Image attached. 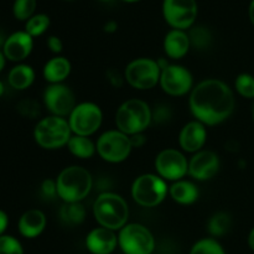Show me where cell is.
<instances>
[{"instance_id":"obj_26","label":"cell","mask_w":254,"mask_h":254,"mask_svg":"<svg viewBox=\"0 0 254 254\" xmlns=\"http://www.w3.org/2000/svg\"><path fill=\"white\" fill-rule=\"evenodd\" d=\"M232 226L231 216L226 212H217L208 220L207 231L212 237H222Z\"/></svg>"},{"instance_id":"obj_39","label":"cell","mask_w":254,"mask_h":254,"mask_svg":"<svg viewBox=\"0 0 254 254\" xmlns=\"http://www.w3.org/2000/svg\"><path fill=\"white\" fill-rule=\"evenodd\" d=\"M7 225H9V217H7V215L4 211L0 210V236L4 235V232L7 228Z\"/></svg>"},{"instance_id":"obj_14","label":"cell","mask_w":254,"mask_h":254,"mask_svg":"<svg viewBox=\"0 0 254 254\" xmlns=\"http://www.w3.org/2000/svg\"><path fill=\"white\" fill-rule=\"evenodd\" d=\"M44 102L52 116L64 117L72 113L76 104V96L69 87L62 83L51 84L44 93Z\"/></svg>"},{"instance_id":"obj_31","label":"cell","mask_w":254,"mask_h":254,"mask_svg":"<svg viewBox=\"0 0 254 254\" xmlns=\"http://www.w3.org/2000/svg\"><path fill=\"white\" fill-rule=\"evenodd\" d=\"M236 91L245 98H254V77L242 73L236 78Z\"/></svg>"},{"instance_id":"obj_37","label":"cell","mask_w":254,"mask_h":254,"mask_svg":"<svg viewBox=\"0 0 254 254\" xmlns=\"http://www.w3.org/2000/svg\"><path fill=\"white\" fill-rule=\"evenodd\" d=\"M107 77H108L109 83L113 87H117V88L123 86V82L124 79H126L124 76H122V74L119 73L118 71H116V69H109V71L107 72Z\"/></svg>"},{"instance_id":"obj_41","label":"cell","mask_w":254,"mask_h":254,"mask_svg":"<svg viewBox=\"0 0 254 254\" xmlns=\"http://www.w3.org/2000/svg\"><path fill=\"white\" fill-rule=\"evenodd\" d=\"M248 245H250L251 250L254 251V227H253V230L251 231L250 236H248Z\"/></svg>"},{"instance_id":"obj_8","label":"cell","mask_w":254,"mask_h":254,"mask_svg":"<svg viewBox=\"0 0 254 254\" xmlns=\"http://www.w3.org/2000/svg\"><path fill=\"white\" fill-rule=\"evenodd\" d=\"M160 74L161 68L158 61L141 57L129 62L124 71V78L133 88L146 91L154 88L160 82Z\"/></svg>"},{"instance_id":"obj_49","label":"cell","mask_w":254,"mask_h":254,"mask_svg":"<svg viewBox=\"0 0 254 254\" xmlns=\"http://www.w3.org/2000/svg\"><path fill=\"white\" fill-rule=\"evenodd\" d=\"M253 121H254V108H253Z\"/></svg>"},{"instance_id":"obj_24","label":"cell","mask_w":254,"mask_h":254,"mask_svg":"<svg viewBox=\"0 0 254 254\" xmlns=\"http://www.w3.org/2000/svg\"><path fill=\"white\" fill-rule=\"evenodd\" d=\"M67 146H68L69 153L78 159L92 158L97 151L96 144L89 139V136L72 135Z\"/></svg>"},{"instance_id":"obj_32","label":"cell","mask_w":254,"mask_h":254,"mask_svg":"<svg viewBox=\"0 0 254 254\" xmlns=\"http://www.w3.org/2000/svg\"><path fill=\"white\" fill-rule=\"evenodd\" d=\"M0 254H24L22 246L12 236H0Z\"/></svg>"},{"instance_id":"obj_18","label":"cell","mask_w":254,"mask_h":254,"mask_svg":"<svg viewBox=\"0 0 254 254\" xmlns=\"http://www.w3.org/2000/svg\"><path fill=\"white\" fill-rule=\"evenodd\" d=\"M118 246V236L112 230L97 227L86 237V247L92 254H111Z\"/></svg>"},{"instance_id":"obj_29","label":"cell","mask_w":254,"mask_h":254,"mask_svg":"<svg viewBox=\"0 0 254 254\" xmlns=\"http://www.w3.org/2000/svg\"><path fill=\"white\" fill-rule=\"evenodd\" d=\"M190 254H226V252L215 238H203L192 246Z\"/></svg>"},{"instance_id":"obj_44","label":"cell","mask_w":254,"mask_h":254,"mask_svg":"<svg viewBox=\"0 0 254 254\" xmlns=\"http://www.w3.org/2000/svg\"><path fill=\"white\" fill-rule=\"evenodd\" d=\"M4 44H5V40H4V37H2V35L0 34V47L4 46Z\"/></svg>"},{"instance_id":"obj_9","label":"cell","mask_w":254,"mask_h":254,"mask_svg":"<svg viewBox=\"0 0 254 254\" xmlns=\"http://www.w3.org/2000/svg\"><path fill=\"white\" fill-rule=\"evenodd\" d=\"M97 153L108 163H122L127 160L131 153L130 138L121 130H108L102 134L96 143Z\"/></svg>"},{"instance_id":"obj_38","label":"cell","mask_w":254,"mask_h":254,"mask_svg":"<svg viewBox=\"0 0 254 254\" xmlns=\"http://www.w3.org/2000/svg\"><path fill=\"white\" fill-rule=\"evenodd\" d=\"M129 138H130V143L133 148H141L146 141L145 136L143 135V133L135 134V135H131L129 136Z\"/></svg>"},{"instance_id":"obj_40","label":"cell","mask_w":254,"mask_h":254,"mask_svg":"<svg viewBox=\"0 0 254 254\" xmlns=\"http://www.w3.org/2000/svg\"><path fill=\"white\" fill-rule=\"evenodd\" d=\"M117 29H118V24L116 21H113V20L107 21L103 26L104 32H107V34H113V32L117 31Z\"/></svg>"},{"instance_id":"obj_42","label":"cell","mask_w":254,"mask_h":254,"mask_svg":"<svg viewBox=\"0 0 254 254\" xmlns=\"http://www.w3.org/2000/svg\"><path fill=\"white\" fill-rule=\"evenodd\" d=\"M248 12H250V19L251 21H252V24L254 25V0H252L250 4V10H248Z\"/></svg>"},{"instance_id":"obj_21","label":"cell","mask_w":254,"mask_h":254,"mask_svg":"<svg viewBox=\"0 0 254 254\" xmlns=\"http://www.w3.org/2000/svg\"><path fill=\"white\" fill-rule=\"evenodd\" d=\"M71 73V62L64 56H55L46 62L44 77L51 84L62 83Z\"/></svg>"},{"instance_id":"obj_48","label":"cell","mask_w":254,"mask_h":254,"mask_svg":"<svg viewBox=\"0 0 254 254\" xmlns=\"http://www.w3.org/2000/svg\"><path fill=\"white\" fill-rule=\"evenodd\" d=\"M64 1H73V0H64Z\"/></svg>"},{"instance_id":"obj_13","label":"cell","mask_w":254,"mask_h":254,"mask_svg":"<svg viewBox=\"0 0 254 254\" xmlns=\"http://www.w3.org/2000/svg\"><path fill=\"white\" fill-rule=\"evenodd\" d=\"M155 170L164 180L179 181L189 173V161L181 151L165 149L156 155Z\"/></svg>"},{"instance_id":"obj_12","label":"cell","mask_w":254,"mask_h":254,"mask_svg":"<svg viewBox=\"0 0 254 254\" xmlns=\"http://www.w3.org/2000/svg\"><path fill=\"white\" fill-rule=\"evenodd\" d=\"M159 83L165 93L174 97L185 96L193 88L192 74L180 64H168L161 69Z\"/></svg>"},{"instance_id":"obj_47","label":"cell","mask_w":254,"mask_h":254,"mask_svg":"<svg viewBox=\"0 0 254 254\" xmlns=\"http://www.w3.org/2000/svg\"><path fill=\"white\" fill-rule=\"evenodd\" d=\"M99 1H109V0H99Z\"/></svg>"},{"instance_id":"obj_25","label":"cell","mask_w":254,"mask_h":254,"mask_svg":"<svg viewBox=\"0 0 254 254\" xmlns=\"http://www.w3.org/2000/svg\"><path fill=\"white\" fill-rule=\"evenodd\" d=\"M60 218L66 225H81L86 220V208L81 202H64L60 208Z\"/></svg>"},{"instance_id":"obj_6","label":"cell","mask_w":254,"mask_h":254,"mask_svg":"<svg viewBox=\"0 0 254 254\" xmlns=\"http://www.w3.org/2000/svg\"><path fill=\"white\" fill-rule=\"evenodd\" d=\"M169 189L164 179L154 174H143L131 185V197L143 207H155L166 197Z\"/></svg>"},{"instance_id":"obj_10","label":"cell","mask_w":254,"mask_h":254,"mask_svg":"<svg viewBox=\"0 0 254 254\" xmlns=\"http://www.w3.org/2000/svg\"><path fill=\"white\" fill-rule=\"evenodd\" d=\"M103 113L101 107L92 102H82L77 104L69 114L68 123L74 135L91 136L102 126Z\"/></svg>"},{"instance_id":"obj_33","label":"cell","mask_w":254,"mask_h":254,"mask_svg":"<svg viewBox=\"0 0 254 254\" xmlns=\"http://www.w3.org/2000/svg\"><path fill=\"white\" fill-rule=\"evenodd\" d=\"M17 111L21 116L26 117V118L35 119L39 117L40 114V104L39 102L35 101V99L26 98L22 99L17 104Z\"/></svg>"},{"instance_id":"obj_1","label":"cell","mask_w":254,"mask_h":254,"mask_svg":"<svg viewBox=\"0 0 254 254\" xmlns=\"http://www.w3.org/2000/svg\"><path fill=\"white\" fill-rule=\"evenodd\" d=\"M189 104L196 121L205 126H217L230 118L236 102L232 89L225 82L210 78L193 87Z\"/></svg>"},{"instance_id":"obj_46","label":"cell","mask_w":254,"mask_h":254,"mask_svg":"<svg viewBox=\"0 0 254 254\" xmlns=\"http://www.w3.org/2000/svg\"><path fill=\"white\" fill-rule=\"evenodd\" d=\"M124 1H128V2H134V1H139V0H124Z\"/></svg>"},{"instance_id":"obj_27","label":"cell","mask_w":254,"mask_h":254,"mask_svg":"<svg viewBox=\"0 0 254 254\" xmlns=\"http://www.w3.org/2000/svg\"><path fill=\"white\" fill-rule=\"evenodd\" d=\"M189 39H190L191 46L198 50H203L207 49L211 45L212 35H211L210 30L206 29V27L196 26L190 30V32H189Z\"/></svg>"},{"instance_id":"obj_7","label":"cell","mask_w":254,"mask_h":254,"mask_svg":"<svg viewBox=\"0 0 254 254\" xmlns=\"http://www.w3.org/2000/svg\"><path fill=\"white\" fill-rule=\"evenodd\" d=\"M118 246L124 254H151L155 248V238L145 226L127 223L119 231Z\"/></svg>"},{"instance_id":"obj_5","label":"cell","mask_w":254,"mask_h":254,"mask_svg":"<svg viewBox=\"0 0 254 254\" xmlns=\"http://www.w3.org/2000/svg\"><path fill=\"white\" fill-rule=\"evenodd\" d=\"M71 136L72 130L68 121L57 116L42 118L34 130L35 141L47 150H55L67 145Z\"/></svg>"},{"instance_id":"obj_2","label":"cell","mask_w":254,"mask_h":254,"mask_svg":"<svg viewBox=\"0 0 254 254\" xmlns=\"http://www.w3.org/2000/svg\"><path fill=\"white\" fill-rule=\"evenodd\" d=\"M57 196L64 202H81L88 196L93 179L87 169L78 165L64 168L56 179Z\"/></svg>"},{"instance_id":"obj_23","label":"cell","mask_w":254,"mask_h":254,"mask_svg":"<svg viewBox=\"0 0 254 254\" xmlns=\"http://www.w3.org/2000/svg\"><path fill=\"white\" fill-rule=\"evenodd\" d=\"M7 81L9 84L14 89L17 91H24V89L29 88L35 81V71L31 66L29 64H17L11 71L9 72L7 76Z\"/></svg>"},{"instance_id":"obj_34","label":"cell","mask_w":254,"mask_h":254,"mask_svg":"<svg viewBox=\"0 0 254 254\" xmlns=\"http://www.w3.org/2000/svg\"><path fill=\"white\" fill-rule=\"evenodd\" d=\"M171 118V111L166 106H158L155 111H153V121L156 123H165Z\"/></svg>"},{"instance_id":"obj_45","label":"cell","mask_w":254,"mask_h":254,"mask_svg":"<svg viewBox=\"0 0 254 254\" xmlns=\"http://www.w3.org/2000/svg\"><path fill=\"white\" fill-rule=\"evenodd\" d=\"M2 93H4V86H2L1 81H0V97L2 96Z\"/></svg>"},{"instance_id":"obj_36","label":"cell","mask_w":254,"mask_h":254,"mask_svg":"<svg viewBox=\"0 0 254 254\" xmlns=\"http://www.w3.org/2000/svg\"><path fill=\"white\" fill-rule=\"evenodd\" d=\"M47 47H49L52 54L59 55L64 50V42H62V40L59 36L52 35V36H49V39H47Z\"/></svg>"},{"instance_id":"obj_30","label":"cell","mask_w":254,"mask_h":254,"mask_svg":"<svg viewBox=\"0 0 254 254\" xmlns=\"http://www.w3.org/2000/svg\"><path fill=\"white\" fill-rule=\"evenodd\" d=\"M36 9V0H15L12 11L17 20H29L34 16Z\"/></svg>"},{"instance_id":"obj_3","label":"cell","mask_w":254,"mask_h":254,"mask_svg":"<svg viewBox=\"0 0 254 254\" xmlns=\"http://www.w3.org/2000/svg\"><path fill=\"white\" fill-rule=\"evenodd\" d=\"M93 215L101 227L108 228L114 232L121 231L128 223V203L121 195L103 192L94 201Z\"/></svg>"},{"instance_id":"obj_11","label":"cell","mask_w":254,"mask_h":254,"mask_svg":"<svg viewBox=\"0 0 254 254\" xmlns=\"http://www.w3.org/2000/svg\"><path fill=\"white\" fill-rule=\"evenodd\" d=\"M164 19L173 29H190L197 17L196 0H164Z\"/></svg>"},{"instance_id":"obj_43","label":"cell","mask_w":254,"mask_h":254,"mask_svg":"<svg viewBox=\"0 0 254 254\" xmlns=\"http://www.w3.org/2000/svg\"><path fill=\"white\" fill-rule=\"evenodd\" d=\"M5 59H6V57H5L4 52L0 50V72L2 71V68H4V66H5Z\"/></svg>"},{"instance_id":"obj_17","label":"cell","mask_w":254,"mask_h":254,"mask_svg":"<svg viewBox=\"0 0 254 254\" xmlns=\"http://www.w3.org/2000/svg\"><path fill=\"white\" fill-rule=\"evenodd\" d=\"M207 139L206 126L198 121L189 122L181 129L179 135V143L184 151L188 153H197L203 148Z\"/></svg>"},{"instance_id":"obj_19","label":"cell","mask_w":254,"mask_h":254,"mask_svg":"<svg viewBox=\"0 0 254 254\" xmlns=\"http://www.w3.org/2000/svg\"><path fill=\"white\" fill-rule=\"evenodd\" d=\"M46 216L40 210H29L20 217L17 228L22 237L36 238L46 227Z\"/></svg>"},{"instance_id":"obj_15","label":"cell","mask_w":254,"mask_h":254,"mask_svg":"<svg viewBox=\"0 0 254 254\" xmlns=\"http://www.w3.org/2000/svg\"><path fill=\"white\" fill-rule=\"evenodd\" d=\"M220 170V158L212 150H200L189 161V175L197 181L212 179Z\"/></svg>"},{"instance_id":"obj_4","label":"cell","mask_w":254,"mask_h":254,"mask_svg":"<svg viewBox=\"0 0 254 254\" xmlns=\"http://www.w3.org/2000/svg\"><path fill=\"white\" fill-rule=\"evenodd\" d=\"M153 121V111L149 104L141 99H128L119 106L116 113L118 130L131 136L143 133Z\"/></svg>"},{"instance_id":"obj_28","label":"cell","mask_w":254,"mask_h":254,"mask_svg":"<svg viewBox=\"0 0 254 254\" xmlns=\"http://www.w3.org/2000/svg\"><path fill=\"white\" fill-rule=\"evenodd\" d=\"M50 26V17L46 14H37L34 15L27 20L25 25V31L32 37L40 36L44 34Z\"/></svg>"},{"instance_id":"obj_20","label":"cell","mask_w":254,"mask_h":254,"mask_svg":"<svg viewBox=\"0 0 254 254\" xmlns=\"http://www.w3.org/2000/svg\"><path fill=\"white\" fill-rule=\"evenodd\" d=\"M190 47L189 34H186L184 30H170L164 39V51L166 56L173 60L183 59L186 56Z\"/></svg>"},{"instance_id":"obj_16","label":"cell","mask_w":254,"mask_h":254,"mask_svg":"<svg viewBox=\"0 0 254 254\" xmlns=\"http://www.w3.org/2000/svg\"><path fill=\"white\" fill-rule=\"evenodd\" d=\"M34 47L32 36L26 31H16L5 39L2 52L5 57L12 62H21L30 56Z\"/></svg>"},{"instance_id":"obj_22","label":"cell","mask_w":254,"mask_h":254,"mask_svg":"<svg viewBox=\"0 0 254 254\" xmlns=\"http://www.w3.org/2000/svg\"><path fill=\"white\" fill-rule=\"evenodd\" d=\"M169 193L171 198L180 205H191L198 198L197 186L188 180L175 181L169 188Z\"/></svg>"},{"instance_id":"obj_35","label":"cell","mask_w":254,"mask_h":254,"mask_svg":"<svg viewBox=\"0 0 254 254\" xmlns=\"http://www.w3.org/2000/svg\"><path fill=\"white\" fill-rule=\"evenodd\" d=\"M41 193L42 196L47 198H54L55 196H57V185L56 181L54 180H45L44 183L41 184Z\"/></svg>"}]
</instances>
